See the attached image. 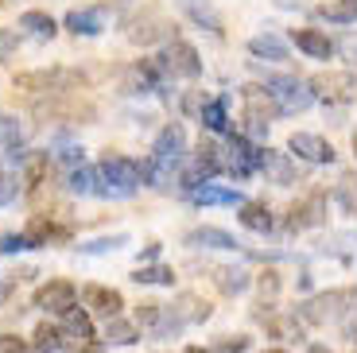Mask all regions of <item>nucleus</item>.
I'll return each mask as SVG.
<instances>
[{
	"instance_id": "5",
	"label": "nucleus",
	"mask_w": 357,
	"mask_h": 353,
	"mask_svg": "<svg viewBox=\"0 0 357 353\" xmlns=\"http://www.w3.org/2000/svg\"><path fill=\"white\" fill-rule=\"evenodd\" d=\"M260 148L264 144H252L245 140L241 133H233L229 140H225V175L233 179H249L260 171Z\"/></svg>"
},
{
	"instance_id": "14",
	"label": "nucleus",
	"mask_w": 357,
	"mask_h": 353,
	"mask_svg": "<svg viewBox=\"0 0 357 353\" xmlns=\"http://www.w3.org/2000/svg\"><path fill=\"white\" fill-rule=\"evenodd\" d=\"M24 237L31 248H43V245H54V241H66L70 230H66V225H54L51 213H36V218L24 225Z\"/></svg>"
},
{
	"instance_id": "20",
	"label": "nucleus",
	"mask_w": 357,
	"mask_h": 353,
	"mask_svg": "<svg viewBox=\"0 0 357 353\" xmlns=\"http://www.w3.org/2000/svg\"><path fill=\"white\" fill-rule=\"evenodd\" d=\"M59 330H63V342L74 345V350L93 342V322H89V315H86L82 307L66 310V315H63V326H59Z\"/></svg>"
},
{
	"instance_id": "13",
	"label": "nucleus",
	"mask_w": 357,
	"mask_h": 353,
	"mask_svg": "<svg viewBox=\"0 0 357 353\" xmlns=\"http://www.w3.org/2000/svg\"><path fill=\"white\" fill-rule=\"evenodd\" d=\"M82 303H86L93 315H101L105 322L121 318V307H125L121 292H116V287H101V283H86V287H82Z\"/></svg>"
},
{
	"instance_id": "51",
	"label": "nucleus",
	"mask_w": 357,
	"mask_h": 353,
	"mask_svg": "<svg viewBox=\"0 0 357 353\" xmlns=\"http://www.w3.org/2000/svg\"><path fill=\"white\" fill-rule=\"evenodd\" d=\"M268 353H287V350H268Z\"/></svg>"
},
{
	"instance_id": "21",
	"label": "nucleus",
	"mask_w": 357,
	"mask_h": 353,
	"mask_svg": "<svg viewBox=\"0 0 357 353\" xmlns=\"http://www.w3.org/2000/svg\"><path fill=\"white\" fill-rule=\"evenodd\" d=\"M187 245L190 248H229V253H237L241 241L233 237V233L218 230V225H198V230L187 233Z\"/></svg>"
},
{
	"instance_id": "39",
	"label": "nucleus",
	"mask_w": 357,
	"mask_h": 353,
	"mask_svg": "<svg viewBox=\"0 0 357 353\" xmlns=\"http://www.w3.org/2000/svg\"><path fill=\"white\" fill-rule=\"evenodd\" d=\"M206 101H210V98H206L202 89H190L187 98H183V113H187V117H202Z\"/></svg>"
},
{
	"instance_id": "9",
	"label": "nucleus",
	"mask_w": 357,
	"mask_h": 353,
	"mask_svg": "<svg viewBox=\"0 0 357 353\" xmlns=\"http://www.w3.org/2000/svg\"><path fill=\"white\" fill-rule=\"evenodd\" d=\"M152 156L160 163H171V167H183V159H187V133H183V124H163L160 133H155V144H152Z\"/></svg>"
},
{
	"instance_id": "26",
	"label": "nucleus",
	"mask_w": 357,
	"mask_h": 353,
	"mask_svg": "<svg viewBox=\"0 0 357 353\" xmlns=\"http://www.w3.org/2000/svg\"><path fill=\"white\" fill-rule=\"evenodd\" d=\"M225 105H229V98H214V101H206L202 117H198V121L218 136H233V121H229V113H225Z\"/></svg>"
},
{
	"instance_id": "31",
	"label": "nucleus",
	"mask_w": 357,
	"mask_h": 353,
	"mask_svg": "<svg viewBox=\"0 0 357 353\" xmlns=\"http://www.w3.org/2000/svg\"><path fill=\"white\" fill-rule=\"evenodd\" d=\"M66 190L78 195V198L93 195V190H98V171H89L86 163H82V167H66Z\"/></svg>"
},
{
	"instance_id": "23",
	"label": "nucleus",
	"mask_w": 357,
	"mask_h": 353,
	"mask_svg": "<svg viewBox=\"0 0 357 353\" xmlns=\"http://www.w3.org/2000/svg\"><path fill=\"white\" fill-rule=\"evenodd\" d=\"M214 283H218L222 295H245L249 283H252V276L245 272L241 264H222V268H214Z\"/></svg>"
},
{
	"instance_id": "24",
	"label": "nucleus",
	"mask_w": 357,
	"mask_h": 353,
	"mask_svg": "<svg viewBox=\"0 0 357 353\" xmlns=\"http://www.w3.org/2000/svg\"><path fill=\"white\" fill-rule=\"evenodd\" d=\"M291 39H295V47H299L307 59H331L334 54V43L322 36V31H314V27H299Z\"/></svg>"
},
{
	"instance_id": "29",
	"label": "nucleus",
	"mask_w": 357,
	"mask_h": 353,
	"mask_svg": "<svg viewBox=\"0 0 357 353\" xmlns=\"http://www.w3.org/2000/svg\"><path fill=\"white\" fill-rule=\"evenodd\" d=\"M314 20H322V24H357V4H349V0L319 4V8H314Z\"/></svg>"
},
{
	"instance_id": "44",
	"label": "nucleus",
	"mask_w": 357,
	"mask_h": 353,
	"mask_svg": "<svg viewBox=\"0 0 357 353\" xmlns=\"http://www.w3.org/2000/svg\"><path fill=\"white\" fill-rule=\"evenodd\" d=\"M12 51H16V36H12V31H4V27H0V59H8Z\"/></svg>"
},
{
	"instance_id": "3",
	"label": "nucleus",
	"mask_w": 357,
	"mask_h": 353,
	"mask_svg": "<svg viewBox=\"0 0 357 353\" xmlns=\"http://www.w3.org/2000/svg\"><path fill=\"white\" fill-rule=\"evenodd\" d=\"M260 70V66H257ZM264 74V70H260ZM264 89L272 93V101L280 105V113H303L314 105V93L307 82H299L295 74H264Z\"/></svg>"
},
{
	"instance_id": "45",
	"label": "nucleus",
	"mask_w": 357,
	"mask_h": 353,
	"mask_svg": "<svg viewBox=\"0 0 357 353\" xmlns=\"http://www.w3.org/2000/svg\"><path fill=\"white\" fill-rule=\"evenodd\" d=\"M342 54H346V59L357 66V39H354V36H346V39H342Z\"/></svg>"
},
{
	"instance_id": "37",
	"label": "nucleus",
	"mask_w": 357,
	"mask_h": 353,
	"mask_svg": "<svg viewBox=\"0 0 357 353\" xmlns=\"http://www.w3.org/2000/svg\"><path fill=\"white\" fill-rule=\"evenodd\" d=\"M128 245V233H113V237H93L86 245H78L82 256H105V253H116V248Z\"/></svg>"
},
{
	"instance_id": "19",
	"label": "nucleus",
	"mask_w": 357,
	"mask_h": 353,
	"mask_svg": "<svg viewBox=\"0 0 357 353\" xmlns=\"http://www.w3.org/2000/svg\"><path fill=\"white\" fill-rule=\"evenodd\" d=\"M187 202H195V206H245L249 198H245L241 190H229V186L202 183V186H195V190L187 195Z\"/></svg>"
},
{
	"instance_id": "38",
	"label": "nucleus",
	"mask_w": 357,
	"mask_h": 353,
	"mask_svg": "<svg viewBox=\"0 0 357 353\" xmlns=\"http://www.w3.org/2000/svg\"><path fill=\"white\" fill-rule=\"evenodd\" d=\"M24 190V183H20V175L16 171H4L0 167V206H8V202H16V195Z\"/></svg>"
},
{
	"instance_id": "4",
	"label": "nucleus",
	"mask_w": 357,
	"mask_h": 353,
	"mask_svg": "<svg viewBox=\"0 0 357 353\" xmlns=\"http://www.w3.org/2000/svg\"><path fill=\"white\" fill-rule=\"evenodd\" d=\"M155 59H160L163 74H167L171 82H175V78H187L190 82V78H198V74H202V59H198V51L190 43H183V39H171V43L163 47Z\"/></svg>"
},
{
	"instance_id": "30",
	"label": "nucleus",
	"mask_w": 357,
	"mask_h": 353,
	"mask_svg": "<svg viewBox=\"0 0 357 353\" xmlns=\"http://www.w3.org/2000/svg\"><path fill=\"white\" fill-rule=\"evenodd\" d=\"M43 171H47V151H27L16 175H20V183H24L27 190H36L39 179H43Z\"/></svg>"
},
{
	"instance_id": "52",
	"label": "nucleus",
	"mask_w": 357,
	"mask_h": 353,
	"mask_svg": "<svg viewBox=\"0 0 357 353\" xmlns=\"http://www.w3.org/2000/svg\"><path fill=\"white\" fill-rule=\"evenodd\" d=\"M349 4H357V0H349Z\"/></svg>"
},
{
	"instance_id": "35",
	"label": "nucleus",
	"mask_w": 357,
	"mask_h": 353,
	"mask_svg": "<svg viewBox=\"0 0 357 353\" xmlns=\"http://www.w3.org/2000/svg\"><path fill=\"white\" fill-rule=\"evenodd\" d=\"M20 27H27L31 36H39V39H51L54 31H59V24H54L47 12H39V8H27L24 16H20Z\"/></svg>"
},
{
	"instance_id": "2",
	"label": "nucleus",
	"mask_w": 357,
	"mask_h": 353,
	"mask_svg": "<svg viewBox=\"0 0 357 353\" xmlns=\"http://www.w3.org/2000/svg\"><path fill=\"white\" fill-rule=\"evenodd\" d=\"M140 186V163L128 156H105L98 167V198H132Z\"/></svg>"
},
{
	"instance_id": "42",
	"label": "nucleus",
	"mask_w": 357,
	"mask_h": 353,
	"mask_svg": "<svg viewBox=\"0 0 357 353\" xmlns=\"http://www.w3.org/2000/svg\"><path fill=\"white\" fill-rule=\"evenodd\" d=\"M0 353H31V345L16 334H0Z\"/></svg>"
},
{
	"instance_id": "50",
	"label": "nucleus",
	"mask_w": 357,
	"mask_h": 353,
	"mask_svg": "<svg viewBox=\"0 0 357 353\" xmlns=\"http://www.w3.org/2000/svg\"><path fill=\"white\" fill-rule=\"evenodd\" d=\"M354 156H357V133H354Z\"/></svg>"
},
{
	"instance_id": "27",
	"label": "nucleus",
	"mask_w": 357,
	"mask_h": 353,
	"mask_svg": "<svg viewBox=\"0 0 357 353\" xmlns=\"http://www.w3.org/2000/svg\"><path fill=\"white\" fill-rule=\"evenodd\" d=\"M334 202H338L342 213L357 218V171H346V175L334 183Z\"/></svg>"
},
{
	"instance_id": "41",
	"label": "nucleus",
	"mask_w": 357,
	"mask_h": 353,
	"mask_svg": "<svg viewBox=\"0 0 357 353\" xmlns=\"http://www.w3.org/2000/svg\"><path fill=\"white\" fill-rule=\"evenodd\" d=\"M338 326H342V338H346V342H357V307H349L346 315L338 318Z\"/></svg>"
},
{
	"instance_id": "49",
	"label": "nucleus",
	"mask_w": 357,
	"mask_h": 353,
	"mask_svg": "<svg viewBox=\"0 0 357 353\" xmlns=\"http://www.w3.org/2000/svg\"><path fill=\"white\" fill-rule=\"evenodd\" d=\"M187 353H210V350H198V345H190V350Z\"/></svg>"
},
{
	"instance_id": "25",
	"label": "nucleus",
	"mask_w": 357,
	"mask_h": 353,
	"mask_svg": "<svg viewBox=\"0 0 357 353\" xmlns=\"http://www.w3.org/2000/svg\"><path fill=\"white\" fill-rule=\"evenodd\" d=\"M249 54L252 59H268V62H287V43L272 31H260L249 39Z\"/></svg>"
},
{
	"instance_id": "12",
	"label": "nucleus",
	"mask_w": 357,
	"mask_h": 353,
	"mask_svg": "<svg viewBox=\"0 0 357 353\" xmlns=\"http://www.w3.org/2000/svg\"><path fill=\"white\" fill-rule=\"evenodd\" d=\"M260 171L268 175V183L276 186H291L299 183V167L287 151H276V148H260Z\"/></svg>"
},
{
	"instance_id": "34",
	"label": "nucleus",
	"mask_w": 357,
	"mask_h": 353,
	"mask_svg": "<svg viewBox=\"0 0 357 353\" xmlns=\"http://www.w3.org/2000/svg\"><path fill=\"white\" fill-rule=\"evenodd\" d=\"M171 31H167V24L163 20H144V24H128V39L132 43H155V39H167Z\"/></svg>"
},
{
	"instance_id": "36",
	"label": "nucleus",
	"mask_w": 357,
	"mask_h": 353,
	"mask_svg": "<svg viewBox=\"0 0 357 353\" xmlns=\"http://www.w3.org/2000/svg\"><path fill=\"white\" fill-rule=\"evenodd\" d=\"M36 353H59V350H66V342H63V330L59 326H51V322H39L36 326Z\"/></svg>"
},
{
	"instance_id": "16",
	"label": "nucleus",
	"mask_w": 357,
	"mask_h": 353,
	"mask_svg": "<svg viewBox=\"0 0 357 353\" xmlns=\"http://www.w3.org/2000/svg\"><path fill=\"white\" fill-rule=\"evenodd\" d=\"M241 98H245V121L268 124L272 117H280V105L272 101V93H268L264 86H245V89H241Z\"/></svg>"
},
{
	"instance_id": "22",
	"label": "nucleus",
	"mask_w": 357,
	"mask_h": 353,
	"mask_svg": "<svg viewBox=\"0 0 357 353\" xmlns=\"http://www.w3.org/2000/svg\"><path fill=\"white\" fill-rule=\"evenodd\" d=\"M171 315H175L178 326H190V322H206L210 318V303L198 299V295H178L175 303H167Z\"/></svg>"
},
{
	"instance_id": "17",
	"label": "nucleus",
	"mask_w": 357,
	"mask_h": 353,
	"mask_svg": "<svg viewBox=\"0 0 357 353\" xmlns=\"http://www.w3.org/2000/svg\"><path fill=\"white\" fill-rule=\"evenodd\" d=\"M178 8L195 27H202L210 36H222V12L214 8V0H178Z\"/></svg>"
},
{
	"instance_id": "48",
	"label": "nucleus",
	"mask_w": 357,
	"mask_h": 353,
	"mask_svg": "<svg viewBox=\"0 0 357 353\" xmlns=\"http://www.w3.org/2000/svg\"><path fill=\"white\" fill-rule=\"evenodd\" d=\"M307 353H331V350H326V345H311Z\"/></svg>"
},
{
	"instance_id": "6",
	"label": "nucleus",
	"mask_w": 357,
	"mask_h": 353,
	"mask_svg": "<svg viewBox=\"0 0 357 353\" xmlns=\"http://www.w3.org/2000/svg\"><path fill=\"white\" fill-rule=\"evenodd\" d=\"M357 299V292H346V287H334V292H322V295H311V299L299 307V318L303 322H326V318H342L346 315V303H354Z\"/></svg>"
},
{
	"instance_id": "33",
	"label": "nucleus",
	"mask_w": 357,
	"mask_h": 353,
	"mask_svg": "<svg viewBox=\"0 0 357 353\" xmlns=\"http://www.w3.org/2000/svg\"><path fill=\"white\" fill-rule=\"evenodd\" d=\"M101 342L132 345V342H140V326H136V322H125V318H113V322H105V338H101Z\"/></svg>"
},
{
	"instance_id": "46",
	"label": "nucleus",
	"mask_w": 357,
	"mask_h": 353,
	"mask_svg": "<svg viewBox=\"0 0 357 353\" xmlns=\"http://www.w3.org/2000/svg\"><path fill=\"white\" fill-rule=\"evenodd\" d=\"M276 8H287V12H291V8H303V0H276Z\"/></svg>"
},
{
	"instance_id": "28",
	"label": "nucleus",
	"mask_w": 357,
	"mask_h": 353,
	"mask_svg": "<svg viewBox=\"0 0 357 353\" xmlns=\"http://www.w3.org/2000/svg\"><path fill=\"white\" fill-rule=\"evenodd\" d=\"M237 218H241V225L252 233H272V210H268L264 202H245Z\"/></svg>"
},
{
	"instance_id": "15",
	"label": "nucleus",
	"mask_w": 357,
	"mask_h": 353,
	"mask_svg": "<svg viewBox=\"0 0 357 353\" xmlns=\"http://www.w3.org/2000/svg\"><path fill=\"white\" fill-rule=\"evenodd\" d=\"M63 27L70 31V36L93 39V36L105 31V8H70V12H66V20H63Z\"/></svg>"
},
{
	"instance_id": "18",
	"label": "nucleus",
	"mask_w": 357,
	"mask_h": 353,
	"mask_svg": "<svg viewBox=\"0 0 357 353\" xmlns=\"http://www.w3.org/2000/svg\"><path fill=\"white\" fill-rule=\"evenodd\" d=\"M0 151H4V156L16 163V171H20L27 148H24V128H20V121L12 113H0Z\"/></svg>"
},
{
	"instance_id": "7",
	"label": "nucleus",
	"mask_w": 357,
	"mask_h": 353,
	"mask_svg": "<svg viewBox=\"0 0 357 353\" xmlns=\"http://www.w3.org/2000/svg\"><path fill=\"white\" fill-rule=\"evenodd\" d=\"M307 86H311L314 98L334 101V105H349V101H357V74H354V70H342V74L326 70V74H314Z\"/></svg>"
},
{
	"instance_id": "40",
	"label": "nucleus",
	"mask_w": 357,
	"mask_h": 353,
	"mask_svg": "<svg viewBox=\"0 0 357 353\" xmlns=\"http://www.w3.org/2000/svg\"><path fill=\"white\" fill-rule=\"evenodd\" d=\"M24 248H31L24 233H0V253H24Z\"/></svg>"
},
{
	"instance_id": "11",
	"label": "nucleus",
	"mask_w": 357,
	"mask_h": 353,
	"mask_svg": "<svg viewBox=\"0 0 357 353\" xmlns=\"http://www.w3.org/2000/svg\"><path fill=\"white\" fill-rule=\"evenodd\" d=\"M287 151H291L295 159H307V163H334V156H338L331 140H322V136H314V133H291Z\"/></svg>"
},
{
	"instance_id": "43",
	"label": "nucleus",
	"mask_w": 357,
	"mask_h": 353,
	"mask_svg": "<svg viewBox=\"0 0 357 353\" xmlns=\"http://www.w3.org/2000/svg\"><path fill=\"white\" fill-rule=\"evenodd\" d=\"M249 350V338H233V342H214L210 353H245Z\"/></svg>"
},
{
	"instance_id": "8",
	"label": "nucleus",
	"mask_w": 357,
	"mask_h": 353,
	"mask_svg": "<svg viewBox=\"0 0 357 353\" xmlns=\"http://www.w3.org/2000/svg\"><path fill=\"white\" fill-rule=\"evenodd\" d=\"M36 307L43 315H66V310L78 307V287L70 280H51L36 292Z\"/></svg>"
},
{
	"instance_id": "10",
	"label": "nucleus",
	"mask_w": 357,
	"mask_h": 353,
	"mask_svg": "<svg viewBox=\"0 0 357 353\" xmlns=\"http://www.w3.org/2000/svg\"><path fill=\"white\" fill-rule=\"evenodd\" d=\"M326 221V195L322 190H311L303 202H295L291 213H287V230H319Z\"/></svg>"
},
{
	"instance_id": "47",
	"label": "nucleus",
	"mask_w": 357,
	"mask_h": 353,
	"mask_svg": "<svg viewBox=\"0 0 357 353\" xmlns=\"http://www.w3.org/2000/svg\"><path fill=\"white\" fill-rule=\"evenodd\" d=\"M8 295H12V283H0V307L8 303Z\"/></svg>"
},
{
	"instance_id": "32",
	"label": "nucleus",
	"mask_w": 357,
	"mask_h": 353,
	"mask_svg": "<svg viewBox=\"0 0 357 353\" xmlns=\"http://www.w3.org/2000/svg\"><path fill=\"white\" fill-rule=\"evenodd\" d=\"M132 283H140V287H171L175 283V272H171L167 264H148V268H136L132 272Z\"/></svg>"
},
{
	"instance_id": "1",
	"label": "nucleus",
	"mask_w": 357,
	"mask_h": 353,
	"mask_svg": "<svg viewBox=\"0 0 357 353\" xmlns=\"http://www.w3.org/2000/svg\"><path fill=\"white\" fill-rule=\"evenodd\" d=\"M12 86L24 89V93H31V98H74V93L86 86V74L70 70V66H51V70L16 74Z\"/></svg>"
}]
</instances>
